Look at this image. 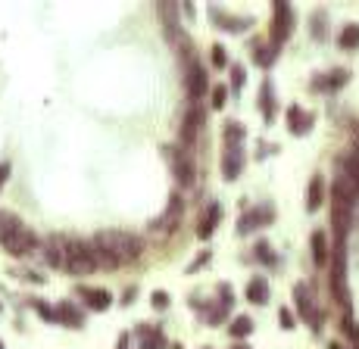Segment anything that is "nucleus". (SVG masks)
<instances>
[{
  "mask_svg": "<svg viewBox=\"0 0 359 349\" xmlns=\"http://www.w3.org/2000/svg\"><path fill=\"white\" fill-rule=\"evenodd\" d=\"M91 247H94L97 269H119L144 253V240L131 231H100V234H94Z\"/></svg>",
  "mask_w": 359,
  "mask_h": 349,
  "instance_id": "1",
  "label": "nucleus"
},
{
  "mask_svg": "<svg viewBox=\"0 0 359 349\" xmlns=\"http://www.w3.org/2000/svg\"><path fill=\"white\" fill-rule=\"evenodd\" d=\"M331 293L350 315V293H347V240H338L331 247Z\"/></svg>",
  "mask_w": 359,
  "mask_h": 349,
  "instance_id": "2",
  "label": "nucleus"
},
{
  "mask_svg": "<svg viewBox=\"0 0 359 349\" xmlns=\"http://www.w3.org/2000/svg\"><path fill=\"white\" fill-rule=\"evenodd\" d=\"M66 269L72 275H91L97 269L94 259V247L91 240H78V237H69L66 240Z\"/></svg>",
  "mask_w": 359,
  "mask_h": 349,
  "instance_id": "3",
  "label": "nucleus"
},
{
  "mask_svg": "<svg viewBox=\"0 0 359 349\" xmlns=\"http://www.w3.org/2000/svg\"><path fill=\"white\" fill-rule=\"evenodd\" d=\"M294 302H297L300 318H303L312 330H322V324H325V312L316 306V300H312V293H309L306 284H297V287H294Z\"/></svg>",
  "mask_w": 359,
  "mask_h": 349,
  "instance_id": "4",
  "label": "nucleus"
},
{
  "mask_svg": "<svg viewBox=\"0 0 359 349\" xmlns=\"http://www.w3.org/2000/svg\"><path fill=\"white\" fill-rule=\"evenodd\" d=\"M166 159H169V166H172L175 181L182 184V188H191V184H194V162H191V156L184 153L182 147H166Z\"/></svg>",
  "mask_w": 359,
  "mask_h": 349,
  "instance_id": "5",
  "label": "nucleus"
},
{
  "mask_svg": "<svg viewBox=\"0 0 359 349\" xmlns=\"http://www.w3.org/2000/svg\"><path fill=\"white\" fill-rule=\"evenodd\" d=\"M0 243H3V247H7V253H13V256H28L34 247H38V237H34L32 228H25V225L19 222Z\"/></svg>",
  "mask_w": 359,
  "mask_h": 349,
  "instance_id": "6",
  "label": "nucleus"
},
{
  "mask_svg": "<svg viewBox=\"0 0 359 349\" xmlns=\"http://www.w3.org/2000/svg\"><path fill=\"white\" fill-rule=\"evenodd\" d=\"M294 28V10L287 7L285 0H275V22H272V47L285 44L287 34Z\"/></svg>",
  "mask_w": 359,
  "mask_h": 349,
  "instance_id": "7",
  "label": "nucleus"
},
{
  "mask_svg": "<svg viewBox=\"0 0 359 349\" xmlns=\"http://www.w3.org/2000/svg\"><path fill=\"white\" fill-rule=\"evenodd\" d=\"M350 206L353 203L347 196H340L334 190L331 196V225H334V243L338 240H347V228H350Z\"/></svg>",
  "mask_w": 359,
  "mask_h": 349,
  "instance_id": "8",
  "label": "nucleus"
},
{
  "mask_svg": "<svg viewBox=\"0 0 359 349\" xmlns=\"http://www.w3.org/2000/svg\"><path fill=\"white\" fill-rule=\"evenodd\" d=\"M272 218H275V209H272L269 203H263V206H257V209L241 212V218H237V231H241V234H250V231H257V228H265Z\"/></svg>",
  "mask_w": 359,
  "mask_h": 349,
  "instance_id": "9",
  "label": "nucleus"
},
{
  "mask_svg": "<svg viewBox=\"0 0 359 349\" xmlns=\"http://www.w3.org/2000/svg\"><path fill=\"white\" fill-rule=\"evenodd\" d=\"M184 75H188V94L194 97H204L206 94V87H210V81H206V72H204V66L197 63V56H184Z\"/></svg>",
  "mask_w": 359,
  "mask_h": 349,
  "instance_id": "10",
  "label": "nucleus"
},
{
  "mask_svg": "<svg viewBox=\"0 0 359 349\" xmlns=\"http://www.w3.org/2000/svg\"><path fill=\"white\" fill-rule=\"evenodd\" d=\"M44 262L50 269H66V237H47L44 240Z\"/></svg>",
  "mask_w": 359,
  "mask_h": 349,
  "instance_id": "11",
  "label": "nucleus"
},
{
  "mask_svg": "<svg viewBox=\"0 0 359 349\" xmlns=\"http://www.w3.org/2000/svg\"><path fill=\"white\" fill-rule=\"evenodd\" d=\"M200 125H204V113L197 106H191L188 113H184V122H182V147H191V144H194Z\"/></svg>",
  "mask_w": 359,
  "mask_h": 349,
  "instance_id": "12",
  "label": "nucleus"
},
{
  "mask_svg": "<svg viewBox=\"0 0 359 349\" xmlns=\"http://www.w3.org/2000/svg\"><path fill=\"white\" fill-rule=\"evenodd\" d=\"M244 168V147H225V156H222V174L228 181H235L237 174Z\"/></svg>",
  "mask_w": 359,
  "mask_h": 349,
  "instance_id": "13",
  "label": "nucleus"
},
{
  "mask_svg": "<svg viewBox=\"0 0 359 349\" xmlns=\"http://www.w3.org/2000/svg\"><path fill=\"white\" fill-rule=\"evenodd\" d=\"M312 122H316V119H312V113H306V109H300V106L287 109V128H291V135H297V137L309 135Z\"/></svg>",
  "mask_w": 359,
  "mask_h": 349,
  "instance_id": "14",
  "label": "nucleus"
},
{
  "mask_svg": "<svg viewBox=\"0 0 359 349\" xmlns=\"http://www.w3.org/2000/svg\"><path fill=\"white\" fill-rule=\"evenodd\" d=\"M178 218H182V200H178V196H172L169 209H166L160 218H153V225H150V228H153V231H172L178 225Z\"/></svg>",
  "mask_w": 359,
  "mask_h": 349,
  "instance_id": "15",
  "label": "nucleus"
},
{
  "mask_svg": "<svg viewBox=\"0 0 359 349\" xmlns=\"http://www.w3.org/2000/svg\"><path fill=\"white\" fill-rule=\"evenodd\" d=\"M78 296L82 300H88V306L94 312H107L109 309V302H113V296H109V290H91V287H78Z\"/></svg>",
  "mask_w": 359,
  "mask_h": 349,
  "instance_id": "16",
  "label": "nucleus"
},
{
  "mask_svg": "<svg viewBox=\"0 0 359 349\" xmlns=\"http://www.w3.org/2000/svg\"><path fill=\"white\" fill-rule=\"evenodd\" d=\"M219 222H222V206H219V203H213V206L206 209V215H204V222H200V228H197V237H200V240H210L213 231L219 228Z\"/></svg>",
  "mask_w": 359,
  "mask_h": 349,
  "instance_id": "17",
  "label": "nucleus"
},
{
  "mask_svg": "<svg viewBox=\"0 0 359 349\" xmlns=\"http://www.w3.org/2000/svg\"><path fill=\"white\" fill-rule=\"evenodd\" d=\"M309 247H312V262H316V265H328V259H331V247H328L325 231H316V234L309 237Z\"/></svg>",
  "mask_w": 359,
  "mask_h": 349,
  "instance_id": "18",
  "label": "nucleus"
},
{
  "mask_svg": "<svg viewBox=\"0 0 359 349\" xmlns=\"http://www.w3.org/2000/svg\"><path fill=\"white\" fill-rule=\"evenodd\" d=\"M322 200H325V181L316 174L309 181V188H306V212H318Z\"/></svg>",
  "mask_w": 359,
  "mask_h": 349,
  "instance_id": "19",
  "label": "nucleus"
},
{
  "mask_svg": "<svg viewBox=\"0 0 359 349\" xmlns=\"http://www.w3.org/2000/svg\"><path fill=\"white\" fill-rule=\"evenodd\" d=\"M210 19L216 22V25H222L225 32H241L244 25H250V19H235V16H228L225 10H219V7H210Z\"/></svg>",
  "mask_w": 359,
  "mask_h": 349,
  "instance_id": "20",
  "label": "nucleus"
},
{
  "mask_svg": "<svg viewBox=\"0 0 359 349\" xmlns=\"http://www.w3.org/2000/svg\"><path fill=\"white\" fill-rule=\"evenodd\" d=\"M347 78H350V75L344 72V69H334V72H328V75H322V78L316 81V91H338L340 85H347Z\"/></svg>",
  "mask_w": 359,
  "mask_h": 349,
  "instance_id": "21",
  "label": "nucleus"
},
{
  "mask_svg": "<svg viewBox=\"0 0 359 349\" xmlns=\"http://www.w3.org/2000/svg\"><path fill=\"white\" fill-rule=\"evenodd\" d=\"M247 300L257 302V306L269 302V281H265V278H253V281L247 284Z\"/></svg>",
  "mask_w": 359,
  "mask_h": 349,
  "instance_id": "22",
  "label": "nucleus"
},
{
  "mask_svg": "<svg viewBox=\"0 0 359 349\" xmlns=\"http://www.w3.org/2000/svg\"><path fill=\"white\" fill-rule=\"evenodd\" d=\"M259 113L265 115V119H275V91H272V85L265 81L263 87H259Z\"/></svg>",
  "mask_w": 359,
  "mask_h": 349,
  "instance_id": "23",
  "label": "nucleus"
},
{
  "mask_svg": "<svg viewBox=\"0 0 359 349\" xmlns=\"http://www.w3.org/2000/svg\"><path fill=\"white\" fill-rule=\"evenodd\" d=\"M338 44H340L344 50H356V47H359V25H356V22H350V25L340 28Z\"/></svg>",
  "mask_w": 359,
  "mask_h": 349,
  "instance_id": "24",
  "label": "nucleus"
},
{
  "mask_svg": "<svg viewBox=\"0 0 359 349\" xmlns=\"http://www.w3.org/2000/svg\"><path fill=\"white\" fill-rule=\"evenodd\" d=\"M141 349H163V334L153 324H144L141 328Z\"/></svg>",
  "mask_w": 359,
  "mask_h": 349,
  "instance_id": "25",
  "label": "nucleus"
},
{
  "mask_svg": "<svg viewBox=\"0 0 359 349\" xmlns=\"http://www.w3.org/2000/svg\"><path fill=\"white\" fill-rule=\"evenodd\" d=\"M225 147H244V125L241 122L225 125Z\"/></svg>",
  "mask_w": 359,
  "mask_h": 349,
  "instance_id": "26",
  "label": "nucleus"
},
{
  "mask_svg": "<svg viewBox=\"0 0 359 349\" xmlns=\"http://www.w3.org/2000/svg\"><path fill=\"white\" fill-rule=\"evenodd\" d=\"M340 328H344V334L350 337L353 346L359 349V324H356V318H353V315H344V318H340Z\"/></svg>",
  "mask_w": 359,
  "mask_h": 349,
  "instance_id": "27",
  "label": "nucleus"
},
{
  "mask_svg": "<svg viewBox=\"0 0 359 349\" xmlns=\"http://www.w3.org/2000/svg\"><path fill=\"white\" fill-rule=\"evenodd\" d=\"M228 330H231V337H247L253 330V322L247 315H241V318H235V322H231Z\"/></svg>",
  "mask_w": 359,
  "mask_h": 349,
  "instance_id": "28",
  "label": "nucleus"
},
{
  "mask_svg": "<svg viewBox=\"0 0 359 349\" xmlns=\"http://www.w3.org/2000/svg\"><path fill=\"white\" fill-rule=\"evenodd\" d=\"M56 318H60V322H66V324H75V328L82 324V315H78V312H75L72 306H69V302H63V306H60V312H56Z\"/></svg>",
  "mask_w": 359,
  "mask_h": 349,
  "instance_id": "29",
  "label": "nucleus"
},
{
  "mask_svg": "<svg viewBox=\"0 0 359 349\" xmlns=\"http://www.w3.org/2000/svg\"><path fill=\"white\" fill-rule=\"evenodd\" d=\"M16 225H19V218H16V215H10V212H0V240H3V237H7L10 231L16 228Z\"/></svg>",
  "mask_w": 359,
  "mask_h": 349,
  "instance_id": "30",
  "label": "nucleus"
},
{
  "mask_svg": "<svg viewBox=\"0 0 359 349\" xmlns=\"http://www.w3.org/2000/svg\"><path fill=\"white\" fill-rule=\"evenodd\" d=\"M275 50L278 47H265V44H259L257 47V63L259 66H272V63H275Z\"/></svg>",
  "mask_w": 359,
  "mask_h": 349,
  "instance_id": "31",
  "label": "nucleus"
},
{
  "mask_svg": "<svg viewBox=\"0 0 359 349\" xmlns=\"http://www.w3.org/2000/svg\"><path fill=\"white\" fill-rule=\"evenodd\" d=\"M325 13H312V38L325 41Z\"/></svg>",
  "mask_w": 359,
  "mask_h": 349,
  "instance_id": "32",
  "label": "nucleus"
},
{
  "mask_svg": "<svg viewBox=\"0 0 359 349\" xmlns=\"http://www.w3.org/2000/svg\"><path fill=\"white\" fill-rule=\"evenodd\" d=\"M210 54H213V66H219V69L228 66V50H225L222 44H216V47H213Z\"/></svg>",
  "mask_w": 359,
  "mask_h": 349,
  "instance_id": "33",
  "label": "nucleus"
},
{
  "mask_svg": "<svg viewBox=\"0 0 359 349\" xmlns=\"http://www.w3.org/2000/svg\"><path fill=\"white\" fill-rule=\"evenodd\" d=\"M244 66H231V91H241V85H244Z\"/></svg>",
  "mask_w": 359,
  "mask_h": 349,
  "instance_id": "34",
  "label": "nucleus"
},
{
  "mask_svg": "<svg viewBox=\"0 0 359 349\" xmlns=\"http://www.w3.org/2000/svg\"><path fill=\"white\" fill-rule=\"evenodd\" d=\"M150 300H153V309H166V306H169V293H166V290H153Z\"/></svg>",
  "mask_w": 359,
  "mask_h": 349,
  "instance_id": "35",
  "label": "nucleus"
},
{
  "mask_svg": "<svg viewBox=\"0 0 359 349\" xmlns=\"http://www.w3.org/2000/svg\"><path fill=\"white\" fill-rule=\"evenodd\" d=\"M257 259H259V262H275V256H272V247H269L265 240L257 243Z\"/></svg>",
  "mask_w": 359,
  "mask_h": 349,
  "instance_id": "36",
  "label": "nucleus"
},
{
  "mask_svg": "<svg viewBox=\"0 0 359 349\" xmlns=\"http://www.w3.org/2000/svg\"><path fill=\"white\" fill-rule=\"evenodd\" d=\"M225 97H228V91H225L222 85L213 87V109H222L225 106Z\"/></svg>",
  "mask_w": 359,
  "mask_h": 349,
  "instance_id": "37",
  "label": "nucleus"
},
{
  "mask_svg": "<svg viewBox=\"0 0 359 349\" xmlns=\"http://www.w3.org/2000/svg\"><path fill=\"white\" fill-rule=\"evenodd\" d=\"M278 322H281V328H285V330H294V318H291V309H281V312H278Z\"/></svg>",
  "mask_w": 359,
  "mask_h": 349,
  "instance_id": "38",
  "label": "nucleus"
},
{
  "mask_svg": "<svg viewBox=\"0 0 359 349\" xmlns=\"http://www.w3.org/2000/svg\"><path fill=\"white\" fill-rule=\"evenodd\" d=\"M7 178H10V162H0V188L7 184Z\"/></svg>",
  "mask_w": 359,
  "mask_h": 349,
  "instance_id": "39",
  "label": "nucleus"
},
{
  "mask_svg": "<svg viewBox=\"0 0 359 349\" xmlns=\"http://www.w3.org/2000/svg\"><path fill=\"white\" fill-rule=\"evenodd\" d=\"M119 349H129V337H122V340H119Z\"/></svg>",
  "mask_w": 359,
  "mask_h": 349,
  "instance_id": "40",
  "label": "nucleus"
},
{
  "mask_svg": "<svg viewBox=\"0 0 359 349\" xmlns=\"http://www.w3.org/2000/svg\"><path fill=\"white\" fill-rule=\"evenodd\" d=\"M328 349H344V346H340V343H328Z\"/></svg>",
  "mask_w": 359,
  "mask_h": 349,
  "instance_id": "41",
  "label": "nucleus"
},
{
  "mask_svg": "<svg viewBox=\"0 0 359 349\" xmlns=\"http://www.w3.org/2000/svg\"><path fill=\"white\" fill-rule=\"evenodd\" d=\"M231 349H250V346H241V343H237V346H231Z\"/></svg>",
  "mask_w": 359,
  "mask_h": 349,
  "instance_id": "42",
  "label": "nucleus"
},
{
  "mask_svg": "<svg viewBox=\"0 0 359 349\" xmlns=\"http://www.w3.org/2000/svg\"><path fill=\"white\" fill-rule=\"evenodd\" d=\"M0 349H3V340H0Z\"/></svg>",
  "mask_w": 359,
  "mask_h": 349,
  "instance_id": "43",
  "label": "nucleus"
}]
</instances>
